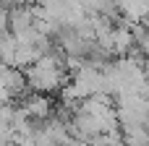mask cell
I'll use <instances>...</instances> for the list:
<instances>
[{
	"label": "cell",
	"instance_id": "1",
	"mask_svg": "<svg viewBox=\"0 0 149 146\" xmlns=\"http://www.w3.org/2000/svg\"><path fill=\"white\" fill-rule=\"evenodd\" d=\"M26 84H29V89H34L39 94L60 89L63 86V68H60L58 57L45 52L34 65L26 68Z\"/></svg>",
	"mask_w": 149,
	"mask_h": 146
},
{
	"label": "cell",
	"instance_id": "2",
	"mask_svg": "<svg viewBox=\"0 0 149 146\" xmlns=\"http://www.w3.org/2000/svg\"><path fill=\"white\" fill-rule=\"evenodd\" d=\"M0 84L5 86V91H8L10 97L24 94V89L29 86V84H26V73H21V68H13V65H3V71H0Z\"/></svg>",
	"mask_w": 149,
	"mask_h": 146
},
{
	"label": "cell",
	"instance_id": "3",
	"mask_svg": "<svg viewBox=\"0 0 149 146\" xmlns=\"http://www.w3.org/2000/svg\"><path fill=\"white\" fill-rule=\"evenodd\" d=\"M21 104H24V110L31 115V120H34V118H39V120L50 118V99H47L45 94H39V91L29 94V97H26Z\"/></svg>",
	"mask_w": 149,
	"mask_h": 146
}]
</instances>
